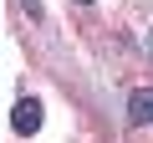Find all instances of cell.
<instances>
[{"instance_id": "cell-1", "label": "cell", "mask_w": 153, "mask_h": 143, "mask_svg": "<svg viewBox=\"0 0 153 143\" xmlns=\"http://www.w3.org/2000/svg\"><path fill=\"white\" fill-rule=\"evenodd\" d=\"M10 123H16V133H36V128H41V102H36V97H21L16 112H10Z\"/></svg>"}, {"instance_id": "cell-2", "label": "cell", "mask_w": 153, "mask_h": 143, "mask_svg": "<svg viewBox=\"0 0 153 143\" xmlns=\"http://www.w3.org/2000/svg\"><path fill=\"white\" fill-rule=\"evenodd\" d=\"M128 118H133L138 128H148V123H153V92H148V87H138V92L128 97Z\"/></svg>"}]
</instances>
